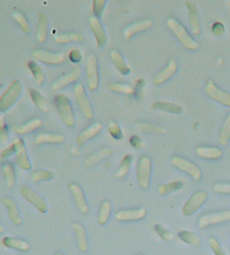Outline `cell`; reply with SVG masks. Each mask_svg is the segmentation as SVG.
<instances>
[{
    "label": "cell",
    "instance_id": "6da1fadb",
    "mask_svg": "<svg viewBox=\"0 0 230 255\" xmlns=\"http://www.w3.org/2000/svg\"><path fill=\"white\" fill-rule=\"evenodd\" d=\"M166 26L167 28L173 32L174 36L178 39V41H179L185 49H188V50L192 51L197 50L198 46H200L198 45V42L189 35L187 28H185L178 19L174 18V17H169V18L166 19Z\"/></svg>",
    "mask_w": 230,
    "mask_h": 255
},
{
    "label": "cell",
    "instance_id": "7a4b0ae2",
    "mask_svg": "<svg viewBox=\"0 0 230 255\" xmlns=\"http://www.w3.org/2000/svg\"><path fill=\"white\" fill-rule=\"evenodd\" d=\"M22 91H23L22 82L18 81V80L13 81L8 86V89L4 91L3 95L0 96V113L9 111L13 105L17 103V100L19 99V96L22 95Z\"/></svg>",
    "mask_w": 230,
    "mask_h": 255
},
{
    "label": "cell",
    "instance_id": "3957f363",
    "mask_svg": "<svg viewBox=\"0 0 230 255\" xmlns=\"http://www.w3.org/2000/svg\"><path fill=\"white\" fill-rule=\"evenodd\" d=\"M55 103H57L58 113H59L62 122L67 127H75V112H73V107L71 104V100L68 99V96L64 95V94H58L57 98H55Z\"/></svg>",
    "mask_w": 230,
    "mask_h": 255
},
{
    "label": "cell",
    "instance_id": "277c9868",
    "mask_svg": "<svg viewBox=\"0 0 230 255\" xmlns=\"http://www.w3.org/2000/svg\"><path fill=\"white\" fill-rule=\"evenodd\" d=\"M73 94H75V99L77 105L79 107V111L83 114L87 120H92L93 116H95V112H93L92 104H91L88 96H87L86 89L82 84H76L75 89H73Z\"/></svg>",
    "mask_w": 230,
    "mask_h": 255
},
{
    "label": "cell",
    "instance_id": "5b68a950",
    "mask_svg": "<svg viewBox=\"0 0 230 255\" xmlns=\"http://www.w3.org/2000/svg\"><path fill=\"white\" fill-rule=\"evenodd\" d=\"M86 78L88 90L96 91L99 89V59L95 54H90L86 59Z\"/></svg>",
    "mask_w": 230,
    "mask_h": 255
},
{
    "label": "cell",
    "instance_id": "8992f818",
    "mask_svg": "<svg viewBox=\"0 0 230 255\" xmlns=\"http://www.w3.org/2000/svg\"><path fill=\"white\" fill-rule=\"evenodd\" d=\"M207 199H209V194H207V191L200 190V191L193 192L191 198L185 201L184 205H183L182 208L183 216L191 217L193 216L194 213H197L198 210L202 208V205L206 203Z\"/></svg>",
    "mask_w": 230,
    "mask_h": 255
},
{
    "label": "cell",
    "instance_id": "52a82bcc",
    "mask_svg": "<svg viewBox=\"0 0 230 255\" xmlns=\"http://www.w3.org/2000/svg\"><path fill=\"white\" fill-rule=\"evenodd\" d=\"M151 173H153V160L144 155L137 165V182L141 189L147 190L151 185Z\"/></svg>",
    "mask_w": 230,
    "mask_h": 255
},
{
    "label": "cell",
    "instance_id": "ba28073f",
    "mask_svg": "<svg viewBox=\"0 0 230 255\" xmlns=\"http://www.w3.org/2000/svg\"><path fill=\"white\" fill-rule=\"evenodd\" d=\"M171 164H173L175 168L179 169L180 172H183V173H187L188 176H191L193 180H202V171H201V168L197 164H194L191 160L185 159L183 156L175 155L171 158Z\"/></svg>",
    "mask_w": 230,
    "mask_h": 255
},
{
    "label": "cell",
    "instance_id": "9c48e42d",
    "mask_svg": "<svg viewBox=\"0 0 230 255\" xmlns=\"http://www.w3.org/2000/svg\"><path fill=\"white\" fill-rule=\"evenodd\" d=\"M33 59L40 62V63L48 64V66H59V64L66 62V54L64 53H51L42 49H36L32 53Z\"/></svg>",
    "mask_w": 230,
    "mask_h": 255
},
{
    "label": "cell",
    "instance_id": "30bf717a",
    "mask_svg": "<svg viewBox=\"0 0 230 255\" xmlns=\"http://www.w3.org/2000/svg\"><path fill=\"white\" fill-rule=\"evenodd\" d=\"M19 192H21V195L23 196V199H26L31 205H33V207L36 208L40 213L42 214L48 213V210H49L48 203H46L45 199L42 198L41 195H39L36 191H33V190L28 186H22L21 190H19Z\"/></svg>",
    "mask_w": 230,
    "mask_h": 255
},
{
    "label": "cell",
    "instance_id": "8fae6325",
    "mask_svg": "<svg viewBox=\"0 0 230 255\" xmlns=\"http://www.w3.org/2000/svg\"><path fill=\"white\" fill-rule=\"evenodd\" d=\"M205 91H206L207 96H210L214 102L230 108V93L220 89L212 80H209V81L206 82Z\"/></svg>",
    "mask_w": 230,
    "mask_h": 255
},
{
    "label": "cell",
    "instance_id": "7c38bea8",
    "mask_svg": "<svg viewBox=\"0 0 230 255\" xmlns=\"http://www.w3.org/2000/svg\"><path fill=\"white\" fill-rule=\"evenodd\" d=\"M230 221V210H221L215 213L205 214L198 219V227L206 228L214 225H220V223L229 222Z\"/></svg>",
    "mask_w": 230,
    "mask_h": 255
},
{
    "label": "cell",
    "instance_id": "4fadbf2b",
    "mask_svg": "<svg viewBox=\"0 0 230 255\" xmlns=\"http://www.w3.org/2000/svg\"><path fill=\"white\" fill-rule=\"evenodd\" d=\"M88 23H90V28L95 36L97 48H104L108 44V35H106V31H105L101 21L95 15H91L88 18Z\"/></svg>",
    "mask_w": 230,
    "mask_h": 255
},
{
    "label": "cell",
    "instance_id": "5bb4252c",
    "mask_svg": "<svg viewBox=\"0 0 230 255\" xmlns=\"http://www.w3.org/2000/svg\"><path fill=\"white\" fill-rule=\"evenodd\" d=\"M14 146H15V160L18 163V165L21 167L23 171H30L32 168V164H31V160L28 158L27 149H26V144L22 140L21 137L15 138L14 140Z\"/></svg>",
    "mask_w": 230,
    "mask_h": 255
},
{
    "label": "cell",
    "instance_id": "9a60e30c",
    "mask_svg": "<svg viewBox=\"0 0 230 255\" xmlns=\"http://www.w3.org/2000/svg\"><path fill=\"white\" fill-rule=\"evenodd\" d=\"M68 189L71 191V195H72L73 201H75L76 207L77 209L81 212L82 214H87L88 213V203H87L86 195H84L83 190L79 185L77 183H69Z\"/></svg>",
    "mask_w": 230,
    "mask_h": 255
},
{
    "label": "cell",
    "instance_id": "2e32d148",
    "mask_svg": "<svg viewBox=\"0 0 230 255\" xmlns=\"http://www.w3.org/2000/svg\"><path fill=\"white\" fill-rule=\"evenodd\" d=\"M81 76H82V68L79 66H76L71 72L66 73V75H63L60 78H58L57 81L53 84V90L59 91L62 90V89H64V87L69 86V85L76 84V82L81 78Z\"/></svg>",
    "mask_w": 230,
    "mask_h": 255
},
{
    "label": "cell",
    "instance_id": "e0dca14e",
    "mask_svg": "<svg viewBox=\"0 0 230 255\" xmlns=\"http://www.w3.org/2000/svg\"><path fill=\"white\" fill-rule=\"evenodd\" d=\"M147 216V210L145 208H136V209L119 210L115 213V219L118 222H136L141 221Z\"/></svg>",
    "mask_w": 230,
    "mask_h": 255
},
{
    "label": "cell",
    "instance_id": "ac0fdd59",
    "mask_svg": "<svg viewBox=\"0 0 230 255\" xmlns=\"http://www.w3.org/2000/svg\"><path fill=\"white\" fill-rule=\"evenodd\" d=\"M153 19H141V21L135 22V23L129 24L128 27L124 28L123 31V35H124V39L126 40H131L132 37L138 35V33H142L145 31L150 30V28L153 27Z\"/></svg>",
    "mask_w": 230,
    "mask_h": 255
},
{
    "label": "cell",
    "instance_id": "d6986e66",
    "mask_svg": "<svg viewBox=\"0 0 230 255\" xmlns=\"http://www.w3.org/2000/svg\"><path fill=\"white\" fill-rule=\"evenodd\" d=\"M187 9H188V18L189 24H191L192 33L194 36H198L201 33V21H200V13H198V8L196 1H185Z\"/></svg>",
    "mask_w": 230,
    "mask_h": 255
},
{
    "label": "cell",
    "instance_id": "ffe728a7",
    "mask_svg": "<svg viewBox=\"0 0 230 255\" xmlns=\"http://www.w3.org/2000/svg\"><path fill=\"white\" fill-rule=\"evenodd\" d=\"M176 71H178V63H176V60L170 59L169 60V63L166 64V67H164V68L153 77V84H155L156 86H161V85H164L165 82L169 81V80L175 75Z\"/></svg>",
    "mask_w": 230,
    "mask_h": 255
},
{
    "label": "cell",
    "instance_id": "44dd1931",
    "mask_svg": "<svg viewBox=\"0 0 230 255\" xmlns=\"http://www.w3.org/2000/svg\"><path fill=\"white\" fill-rule=\"evenodd\" d=\"M3 204L5 207L6 213H8V217H9V219L13 222V225L21 226L22 222H23V219H22L21 210H19L17 201L13 198H10V196H6V198L3 199Z\"/></svg>",
    "mask_w": 230,
    "mask_h": 255
},
{
    "label": "cell",
    "instance_id": "7402d4cb",
    "mask_svg": "<svg viewBox=\"0 0 230 255\" xmlns=\"http://www.w3.org/2000/svg\"><path fill=\"white\" fill-rule=\"evenodd\" d=\"M102 131V125L100 122H95L92 125L84 128L79 135L77 136V144L78 145H84L86 142H88L90 140H92L95 136L99 135Z\"/></svg>",
    "mask_w": 230,
    "mask_h": 255
},
{
    "label": "cell",
    "instance_id": "603a6c76",
    "mask_svg": "<svg viewBox=\"0 0 230 255\" xmlns=\"http://www.w3.org/2000/svg\"><path fill=\"white\" fill-rule=\"evenodd\" d=\"M73 231L76 235V240H77V245L82 253L88 252V237H87L86 228L82 223L75 222L72 225Z\"/></svg>",
    "mask_w": 230,
    "mask_h": 255
},
{
    "label": "cell",
    "instance_id": "cb8c5ba5",
    "mask_svg": "<svg viewBox=\"0 0 230 255\" xmlns=\"http://www.w3.org/2000/svg\"><path fill=\"white\" fill-rule=\"evenodd\" d=\"M111 154H113V151H111L110 147H102V149L97 150L96 153L91 154L90 156H87L83 162V165L86 168H92L96 164H99L100 162L111 156Z\"/></svg>",
    "mask_w": 230,
    "mask_h": 255
},
{
    "label": "cell",
    "instance_id": "d4e9b609",
    "mask_svg": "<svg viewBox=\"0 0 230 255\" xmlns=\"http://www.w3.org/2000/svg\"><path fill=\"white\" fill-rule=\"evenodd\" d=\"M49 35V18L45 12L39 13L36 26V39L39 42H45Z\"/></svg>",
    "mask_w": 230,
    "mask_h": 255
},
{
    "label": "cell",
    "instance_id": "484cf974",
    "mask_svg": "<svg viewBox=\"0 0 230 255\" xmlns=\"http://www.w3.org/2000/svg\"><path fill=\"white\" fill-rule=\"evenodd\" d=\"M1 244H3V246H5L6 249L17 250V252H28L31 249L30 243H27L23 239H15V237H3Z\"/></svg>",
    "mask_w": 230,
    "mask_h": 255
},
{
    "label": "cell",
    "instance_id": "4316f807",
    "mask_svg": "<svg viewBox=\"0 0 230 255\" xmlns=\"http://www.w3.org/2000/svg\"><path fill=\"white\" fill-rule=\"evenodd\" d=\"M196 153L202 159L210 160L220 159L221 156H223V150H221L220 147L216 146H197L196 147Z\"/></svg>",
    "mask_w": 230,
    "mask_h": 255
},
{
    "label": "cell",
    "instance_id": "83f0119b",
    "mask_svg": "<svg viewBox=\"0 0 230 255\" xmlns=\"http://www.w3.org/2000/svg\"><path fill=\"white\" fill-rule=\"evenodd\" d=\"M110 59L111 62H113L114 67L118 69V72L122 73V75H129V72H131V68H129V66L127 64L126 59H124V57H123V54L120 53L119 50H111L110 51Z\"/></svg>",
    "mask_w": 230,
    "mask_h": 255
},
{
    "label": "cell",
    "instance_id": "f1b7e54d",
    "mask_svg": "<svg viewBox=\"0 0 230 255\" xmlns=\"http://www.w3.org/2000/svg\"><path fill=\"white\" fill-rule=\"evenodd\" d=\"M64 136L60 133H49L42 132L35 136V144L42 145V144H63Z\"/></svg>",
    "mask_w": 230,
    "mask_h": 255
},
{
    "label": "cell",
    "instance_id": "f546056e",
    "mask_svg": "<svg viewBox=\"0 0 230 255\" xmlns=\"http://www.w3.org/2000/svg\"><path fill=\"white\" fill-rule=\"evenodd\" d=\"M153 109L155 111H162V112H169L173 114H182L183 113V107L176 103L173 102H165V100H158V102L153 103Z\"/></svg>",
    "mask_w": 230,
    "mask_h": 255
},
{
    "label": "cell",
    "instance_id": "4dcf8cb0",
    "mask_svg": "<svg viewBox=\"0 0 230 255\" xmlns=\"http://www.w3.org/2000/svg\"><path fill=\"white\" fill-rule=\"evenodd\" d=\"M136 128L140 132L151 133V135H164L166 132L165 127L160 126V125H155V123H147V122H140L136 125Z\"/></svg>",
    "mask_w": 230,
    "mask_h": 255
},
{
    "label": "cell",
    "instance_id": "1f68e13d",
    "mask_svg": "<svg viewBox=\"0 0 230 255\" xmlns=\"http://www.w3.org/2000/svg\"><path fill=\"white\" fill-rule=\"evenodd\" d=\"M42 127V121L39 118H35V120H31L30 122L21 125V126L14 127V132L18 133V135H27V133L33 132L36 129L41 128Z\"/></svg>",
    "mask_w": 230,
    "mask_h": 255
},
{
    "label": "cell",
    "instance_id": "d6a6232c",
    "mask_svg": "<svg viewBox=\"0 0 230 255\" xmlns=\"http://www.w3.org/2000/svg\"><path fill=\"white\" fill-rule=\"evenodd\" d=\"M57 44H71V42H83L84 36L81 32H67V33H59L54 37Z\"/></svg>",
    "mask_w": 230,
    "mask_h": 255
},
{
    "label": "cell",
    "instance_id": "836d02e7",
    "mask_svg": "<svg viewBox=\"0 0 230 255\" xmlns=\"http://www.w3.org/2000/svg\"><path fill=\"white\" fill-rule=\"evenodd\" d=\"M108 90L115 94H122V95H135L136 89L128 84H123V82H111L108 84Z\"/></svg>",
    "mask_w": 230,
    "mask_h": 255
},
{
    "label": "cell",
    "instance_id": "e575fe53",
    "mask_svg": "<svg viewBox=\"0 0 230 255\" xmlns=\"http://www.w3.org/2000/svg\"><path fill=\"white\" fill-rule=\"evenodd\" d=\"M28 93H30L31 100L33 102V104L36 105L37 109H39L40 112H42V113H46V112L49 111V104L48 100L44 98V95H42L41 93H39L37 90H35V89H30Z\"/></svg>",
    "mask_w": 230,
    "mask_h": 255
},
{
    "label": "cell",
    "instance_id": "d590c367",
    "mask_svg": "<svg viewBox=\"0 0 230 255\" xmlns=\"http://www.w3.org/2000/svg\"><path fill=\"white\" fill-rule=\"evenodd\" d=\"M132 163H133V155H132V154H127V155L123 156L122 162H120L119 164V168L115 172V176H117L118 178L127 177L132 168Z\"/></svg>",
    "mask_w": 230,
    "mask_h": 255
},
{
    "label": "cell",
    "instance_id": "8d00e7d4",
    "mask_svg": "<svg viewBox=\"0 0 230 255\" xmlns=\"http://www.w3.org/2000/svg\"><path fill=\"white\" fill-rule=\"evenodd\" d=\"M219 142L223 147H227L229 145L230 141V113L227 117L225 122L223 123V126L220 127V131H219Z\"/></svg>",
    "mask_w": 230,
    "mask_h": 255
},
{
    "label": "cell",
    "instance_id": "74e56055",
    "mask_svg": "<svg viewBox=\"0 0 230 255\" xmlns=\"http://www.w3.org/2000/svg\"><path fill=\"white\" fill-rule=\"evenodd\" d=\"M111 216V203L109 200H104L100 205L99 214H97V222L100 226H104L108 223L109 218Z\"/></svg>",
    "mask_w": 230,
    "mask_h": 255
},
{
    "label": "cell",
    "instance_id": "f35d334b",
    "mask_svg": "<svg viewBox=\"0 0 230 255\" xmlns=\"http://www.w3.org/2000/svg\"><path fill=\"white\" fill-rule=\"evenodd\" d=\"M12 17L13 19H14L15 22H17V24L19 26V28H21L22 31H23V33H26V35H30L31 32H32V27H31L30 24V21L27 19V17L23 14V13L21 12H13L12 13Z\"/></svg>",
    "mask_w": 230,
    "mask_h": 255
},
{
    "label": "cell",
    "instance_id": "ab89813d",
    "mask_svg": "<svg viewBox=\"0 0 230 255\" xmlns=\"http://www.w3.org/2000/svg\"><path fill=\"white\" fill-rule=\"evenodd\" d=\"M27 66L28 68H30L31 73H32L36 84L39 85V86L44 84V82H45V72H44V69L41 68V66H39V64H37L36 62H33V60H30L27 63Z\"/></svg>",
    "mask_w": 230,
    "mask_h": 255
},
{
    "label": "cell",
    "instance_id": "60d3db41",
    "mask_svg": "<svg viewBox=\"0 0 230 255\" xmlns=\"http://www.w3.org/2000/svg\"><path fill=\"white\" fill-rule=\"evenodd\" d=\"M178 237H179V240L184 244H188V245L192 246H201L200 237L194 234V232L182 230V231H179V234H178Z\"/></svg>",
    "mask_w": 230,
    "mask_h": 255
},
{
    "label": "cell",
    "instance_id": "b9f144b4",
    "mask_svg": "<svg viewBox=\"0 0 230 255\" xmlns=\"http://www.w3.org/2000/svg\"><path fill=\"white\" fill-rule=\"evenodd\" d=\"M3 176L5 178V183L8 187H14L15 185V171L12 163H5L3 165Z\"/></svg>",
    "mask_w": 230,
    "mask_h": 255
},
{
    "label": "cell",
    "instance_id": "7bdbcfd3",
    "mask_svg": "<svg viewBox=\"0 0 230 255\" xmlns=\"http://www.w3.org/2000/svg\"><path fill=\"white\" fill-rule=\"evenodd\" d=\"M55 178V173L48 169H40L31 173V180L33 182H44V181H51Z\"/></svg>",
    "mask_w": 230,
    "mask_h": 255
},
{
    "label": "cell",
    "instance_id": "ee69618b",
    "mask_svg": "<svg viewBox=\"0 0 230 255\" xmlns=\"http://www.w3.org/2000/svg\"><path fill=\"white\" fill-rule=\"evenodd\" d=\"M182 189V182L180 181H171V182H167L161 185V186H158L157 192L160 195H169L171 192H175L178 190Z\"/></svg>",
    "mask_w": 230,
    "mask_h": 255
},
{
    "label": "cell",
    "instance_id": "f6af8a7d",
    "mask_svg": "<svg viewBox=\"0 0 230 255\" xmlns=\"http://www.w3.org/2000/svg\"><path fill=\"white\" fill-rule=\"evenodd\" d=\"M108 129H109V133L111 135V137H114L115 140H122L123 131H122V128H120L119 125H118L115 121H110V122H109Z\"/></svg>",
    "mask_w": 230,
    "mask_h": 255
},
{
    "label": "cell",
    "instance_id": "bcb514c9",
    "mask_svg": "<svg viewBox=\"0 0 230 255\" xmlns=\"http://www.w3.org/2000/svg\"><path fill=\"white\" fill-rule=\"evenodd\" d=\"M209 246L210 249L212 250V253H214V255H228L227 252L224 250V248L221 246L220 241H219L218 239H215V237H211V239H210Z\"/></svg>",
    "mask_w": 230,
    "mask_h": 255
},
{
    "label": "cell",
    "instance_id": "7dc6e473",
    "mask_svg": "<svg viewBox=\"0 0 230 255\" xmlns=\"http://www.w3.org/2000/svg\"><path fill=\"white\" fill-rule=\"evenodd\" d=\"M153 230H155L156 234L161 237L164 241H171V240H173V234H171V232L169 231L166 227H165V226L155 225V226H153Z\"/></svg>",
    "mask_w": 230,
    "mask_h": 255
},
{
    "label": "cell",
    "instance_id": "c3c4849f",
    "mask_svg": "<svg viewBox=\"0 0 230 255\" xmlns=\"http://www.w3.org/2000/svg\"><path fill=\"white\" fill-rule=\"evenodd\" d=\"M105 6H106V0H93L92 1V10L95 17H101L102 12H104Z\"/></svg>",
    "mask_w": 230,
    "mask_h": 255
},
{
    "label": "cell",
    "instance_id": "681fc988",
    "mask_svg": "<svg viewBox=\"0 0 230 255\" xmlns=\"http://www.w3.org/2000/svg\"><path fill=\"white\" fill-rule=\"evenodd\" d=\"M0 141L3 144L8 141V129H6L5 117L4 116H0Z\"/></svg>",
    "mask_w": 230,
    "mask_h": 255
},
{
    "label": "cell",
    "instance_id": "f907efd6",
    "mask_svg": "<svg viewBox=\"0 0 230 255\" xmlns=\"http://www.w3.org/2000/svg\"><path fill=\"white\" fill-rule=\"evenodd\" d=\"M68 58H69V60H71V62L75 64H78L82 59H83V57H82V53L78 50V49H72V50L69 51Z\"/></svg>",
    "mask_w": 230,
    "mask_h": 255
},
{
    "label": "cell",
    "instance_id": "816d5d0a",
    "mask_svg": "<svg viewBox=\"0 0 230 255\" xmlns=\"http://www.w3.org/2000/svg\"><path fill=\"white\" fill-rule=\"evenodd\" d=\"M211 31H212V33L215 35V36H223V35L225 33L224 24L221 23V22H215V23L212 24Z\"/></svg>",
    "mask_w": 230,
    "mask_h": 255
},
{
    "label": "cell",
    "instance_id": "f5cc1de1",
    "mask_svg": "<svg viewBox=\"0 0 230 255\" xmlns=\"http://www.w3.org/2000/svg\"><path fill=\"white\" fill-rule=\"evenodd\" d=\"M214 191L218 194H230V183H216Z\"/></svg>",
    "mask_w": 230,
    "mask_h": 255
},
{
    "label": "cell",
    "instance_id": "db71d44e",
    "mask_svg": "<svg viewBox=\"0 0 230 255\" xmlns=\"http://www.w3.org/2000/svg\"><path fill=\"white\" fill-rule=\"evenodd\" d=\"M129 144L135 147V149H142V147L145 146V142L142 141V138H141L140 136L136 135L131 136V138H129Z\"/></svg>",
    "mask_w": 230,
    "mask_h": 255
},
{
    "label": "cell",
    "instance_id": "11a10c76",
    "mask_svg": "<svg viewBox=\"0 0 230 255\" xmlns=\"http://www.w3.org/2000/svg\"><path fill=\"white\" fill-rule=\"evenodd\" d=\"M13 154H15L14 144H12V145H9L8 147H5V149H4V150L0 153V156H1V158H9V156H12Z\"/></svg>",
    "mask_w": 230,
    "mask_h": 255
},
{
    "label": "cell",
    "instance_id": "9f6ffc18",
    "mask_svg": "<svg viewBox=\"0 0 230 255\" xmlns=\"http://www.w3.org/2000/svg\"><path fill=\"white\" fill-rule=\"evenodd\" d=\"M144 85H145L144 78H138L137 81H136V86L137 87H144Z\"/></svg>",
    "mask_w": 230,
    "mask_h": 255
},
{
    "label": "cell",
    "instance_id": "6f0895ef",
    "mask_svg": "<svg viewBox=\"0 0 230 255\" xmlns=\"http://www.w3.org/2000/svg\"><path fill=\"white\" fill-rule=\"evenodd\" d=\"M3 232H4V226L1 225V223H0V235L3 234Z\"/></svg>",
    "mask_w": 230,
    "mask_h": 255
},
{
    "label": "cell",
    "instance_id": "680465c9",
    "mask_svg": "<svg viewBox=\"0 0 230 255\" xmlns=\"http://www.w3.org/2000/svg\"><path fill=\"white\" fill-rule=\"evenodd\" d=\"M54 255H64V254H63V253H62V252H58V253H55Z\"/></svg>",
    "mask_w": 230,
    "mask_h": 255
},
{
    "label": "cell",
    "instance_id": "91938a15",
    "mask_svg": "<svg viewBox=\"0 0 230 255\" xmlns=\"http://www.w3.org/2000/svg\"><path fill=\"white\" fill-rule=\"evenodd\" d=\"M1 159H3V158H1V156H0V162H1Z\"/></svg>",
    "mask_w": 230,
    "mask_h": 255
},
{
    "label": "cell",
    "instance_id": "94428289",
    "mask_svg": "<svg viewBox=\"0 0 230 255\" xmlns=\"http://www.w3.org/2000/svg\"><path fill=\"white\" fill-rule=\"evenodd\" d=\"M137 255H144V254H137Z\"/></svg>",
    "mask_w": 230,
    "mask_h": 255
}]
</instances>
